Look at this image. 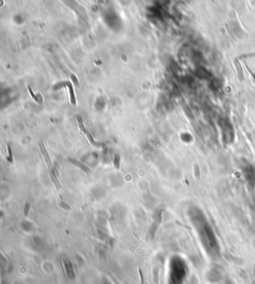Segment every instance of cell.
I'll return each instance as SVG.
<instances>
[{"instance_id":"obj_1","label":"cell","mask_w":255,"mask_h":284,"mask_svg":"<svg viewBox=\"0 0 255 284\" xmlns=\"http://www.w3.org/2000/svg\"><path fill=\"white\" fill-rule=\"evenodd\" d=\"M77 121H78V123H79V127H80V129H81L83 133L86 135V137H87V138H88V140H89V141L91 142L92 145L95 146V147H101L102 145H100V144H98L97 142H96L95 140H94V138L91 136V134H90L89 132H88V131L85 129V128H84V126H83V122H82V118H81V117H79V116H77Z\"/></svg>"},{"instance_id":"obj_2","label":"cell","mask_w":255,"mask_h":284,"mask_svg":"<svg viewBox=\"0 0 255 284\" xmlns=\"http://www.w3.org/2000/svg\"><path fill=\"white\" fill-rule=\"evenodd\" d=\"M67 87H68V90H69V95H70V101H71V104H73V105L75 106V105H76V97H75L73 85H72V83L67 82Z\"/></svg>"},{"instance_id":"obj_3","label":"cell","mask_w":255,"mask_h":284,"mask_svg":"<svg viewBox=\"0 0 255 284\" xmlns=\"http://www.w3.org/2000/svg\"><path fill=\"white\" fill-rule=\"evenodd\" d=\"M39 147H40V149H41V152H42V154H43V157H44V159H45V162L47 163V165L49 166V167H52V163H51V161H50V159H49V155H48V154H47L46 149H45V147H44L43 143H40V144H39Z\"/></svg>"},{"instance_id":"obj_4","label":"cell","mask_w":255,"mask_h":284,"mask_svg":"<svg viewBox=\"0 0 255 284\" xmlns=\"http://www.w3.org/2000/svg\"><path fill=\"white\" fill-rule=\"evenodd\" d=\"M235 65H236V68H237V70H238V74H239V79H240V80H242V79H243V73H242V69H241V67H240V64L238 63V60H237V59L235 60Z\"/></svg>"},{"instance_id":"obj_5","label":"cell","mask_w":255,"mask_h":284,"mask_svg":"<svg viewBox=\"0 0 255 284\" xmlns=\"http://www.w3.org/2000/svg\"><path fill=\"white\" fill-rule=\"evenodd\" d=\"M114 166H115L116 169H119V167H120V157H119L118 155H115V159H114Z\"/></svg>"},{"instance_id":"obj_6","label":"cell","mask_w":255,"mask_h":284,"mask_svg":"<svg viewBox=\"0 0 255 284\" xmlns=\"http://www.w3.org/2000/svg\"><path fill=\"white\" fill-rule=\"evenodd\" d=\"M7 150H8V154H9V157L7 158V159H9V162L12 163V159H13V155H12V151H11L10 146L7 145Z\"/></svg>"},{"instance_id":"obj_7","label":"cell","mask_w":255,"mask_h":284,"mask_svg":"<svg viewBox=\"0 0 255 284\" xmlns=\"http://www.w3.org/2000/svg\"><path fill=\"white\" fill-rule=\"evenodd\" d=\"M71 79L73 80V82H74V84L75 85H79V82H78V79L76 78V76L74 75V74H72L71 75Z\"/></svg>"},{"instance_id":"obj_8","label":"cell","mask_w":255,"mask_h":284,"mask_svg":"<svg viewBox=\"0 0 255 284\" xmlns=\"http://www.w3.org/2000/svg\"><path fill=\"white\" fill-rule=\"evenodd\" d=\"M28 90H29V93H30V95L32 96V97H33V99H34V100H37V99H36V97H35V96H34V94L32 93V91H31V89H30V88H28Z\"/></svg>"}]
</instances>
